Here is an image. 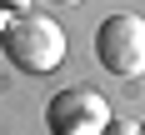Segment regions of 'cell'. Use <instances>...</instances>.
I'll list each match as a JSON object with an SVG mask.
<instances>
[{"instance_id": "obj_2", "label": "cell", "mask_w": 145, "mask_h": 135, "mask_svg": "<svg viewBox=\"0 0 145 135\" xmlns=\"http://www.w3.org/2000/svg\"><path fill=\"white\" fill-rule=\"evenodd\" d=\"M95 60L120 80L140 75L145 70V15H135V10L105 15L100 30H95Z\"/></svg>"}, {"instance_id": "obj_3", "label": "cell", "mask_w": 145, "mask_h": 135, "mask_svg": "<svg viewBox=\"0 0 145 135\" xmlns=\"http://www.w3.org/2000/svg\"><path fill=\"white\" fill-rule=\"evenodd\" d=\"M110 125V105L90 85H65L45 105V130L50 135H100Z\"/></svg>"}, {"instance_id": "obj_5", "label": "cell", "mask_w": 145, "mask_h": 135, "mask_svg": "<svg viewBox=\"0 0 145 135\" xmlns=\"http://www.w3.org/2000/svg\"><path fill=\"white\" fill-rule=\"evenodd\" d=\"M35 0H0V10H10V15H25Z\"/></svg>"}, {"instance_id": "obj_4", "label": "cell", "mask_w": 145, "mask_h": 135, "mask_svg": "<svg viewBox=\"0 0 145 135\" xmlns=\"http://www.w3.org/2000/svg\"><path fill=\"white\" fill-rule=\"evenodd\" d=\"M100 135H140V125H135V120H115V115H110V125H105Z\"/></svg>"}, {"instance_id": "obj_1", "label": "cell", "mask_w": 145, "mask_h": 135, "mask_svg": "<svg viewBox=\"0 0 145 135\" xmlns=\"http://www.w3.org/2000/svg\"><path fill=\"white\" fill-rule=\"evenodd\" d=\"M0 50H5V60L15 70L50 75V70L65 65V30L50 15H10L5 35H0Z\"/></svg>"}, {"instance_id": "obj_6", "label": "cell", "mask_w": 145, "mask_h": 135, "mask_svg": "<svg viewBox=\"0 0 145 135\" xmlns=\"http://www.w3.org/2000/svg\"><path fill=\"white\" fill-rule=\"evenodd\" d=\"M50 5H80V0H50Z\"/></svg>"}, {"instance_id": "obj_8", "label": "cell", "mask_w": 145, "mask_h": 135, "mask_svg": "<svg viewBox=\"0 0 145 135\" xmlns=\"http://www.w3.org/2000/svg\"><path fill=\"white\" fill-rule=\"evenodd\" d=\"M140 135H145V125H140Z\"/></svg>"}, {"instance_id": "obj_7", "label": "cell", "mask_w": 145, "mask_h": 135, "mask_svg": "<svg viewBox=\"0 0 145 135\" xmlns=\"http://www.w3.org/2000/svg\"><path fill=\"white\" fill-rule=\"evenodd\" d=\"M0 35H5V10H0Z\"/></svg>"}]
</instances>
